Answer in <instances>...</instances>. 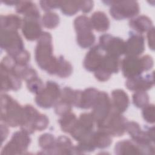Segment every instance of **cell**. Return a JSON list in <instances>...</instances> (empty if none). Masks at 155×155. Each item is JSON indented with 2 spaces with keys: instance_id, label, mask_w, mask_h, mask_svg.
<instances>
[{
  "instance_id": "cell-39",
  "label": "cell",
  "mask_w": 155,
  "mask_h": 155,
  "mask_svg": "<svg viewBox=\"0 0 155 155\" xmlns=\"http://www.w3.org/2000/svg\"><path fill=\"white\" fill-rule=\"evenodd\" d=\"M155 108L153 104H148L143 108L142 114L144 120L149 124L154 122Z\"/></svg>"
},
{
  "instance_id": "cell-40",
  "label": "cell",
  "mask_w": 155,
  "mask_h": 155,
  "mask_svg": "<svg viewBox=\"0 0 155 155\" xmlns=\"http://www.w3.org/2000/svg\"><path fill=\"white\" fill-rule=\"evenodd\" d=\"M12 58L16 64L25 65H28V63L30 61V54L27 50L24 49L21 52H20L19 53L16 54L15 56Z\"/></svg>"
},
{
  "instance_id": "cell-35",
  "label": "cell",
  "mask_w": 155,
  "mask_h": 155,
  "mask_svg": "<svg viewBox=\"0 0 155 155\" xmlns=\"http://www.w3.org/2000/svg\"><path fill=\"white\" fill-rule=\"evenodd\" d=\"M76 40L78 44L82 48L91 47L95 42L96 37L93 32L85 35H77Z\"/></svg>"
},
{
  "instance_id": "cell-38",
  "label": "cell",
  "mask_w": 155,
  "mask_h": 155,
  "mask_svg": "<svg viewBox=\"0 0 155 155\" xmlns=\"http://www.w3.org/2000/svg\"><path fill=\"white\" fill-rule=\"evenodd\" d=\"M71 105L60 99L54 105V109L56 114L60 116H62L66 113L71 112Z\"/></svg>"
},
{
  "instance_id": "cell-24",
  "label": "cell",
  "mask_w": 155,
  "mask_h": 155,
  "mask_svg": "<svg viewBox=\"0 0 155 155\" xmlns=\"http://www.w3.org/2000/svg\"><path fill=\"white\" fill-rule=\"evenodd\" d=\"M90 19L93 29L97 31L104 32L110 27L109 19L103 12L97 11L94 12Z\"/></svg>"
},
{
  "instance_id": "cell-28",
  "label": "cell",
  "mask_w": 155,
  "mask_h": 155,
  "mask_svg": "<svg viewBox=\"0 0 155 155\" xmlns=\"http://www.w3.org/2000/svg\"><path fill=\"white\" fill-rule=\"evenodd\" d=\"M93 139L96 148L99 149L108 148L112 143L111 136L105 130L100 128L93 132Z\"/></svg>"
},
{
  "instance_id": "cell-46",
  "label": "cell",
  "mask_w": 155,
  "mask_h": 155,
  "mask_svg": "<svg viewBox=\"0 0 155 155\" xmlns=\"http://www.w3.org/2000/svg\"><path fill=\"white\" fill-rule=\"evenodd\" d=\"M1 140L2 143L4 140L6 139L8 134V128L7 127V125H5V124L4 125L1 124Z\"/></svg>"
},
{
  "instance_id": "cell-11",
  "label": "cell",
  "mask_w": 155,
  "mask_h": 155,
  "mask_svg": "<svg viewBox=\"0 0 155 155\" xmlns=\"http://www.w3.org/2000/svg\"><path fill=\"white\" fill-rule=\"evenodd\" d=\"M92 108L91 113L98 126L106 119L112 110L111 101L108 94L105 91H99L98 97Z\"/></svg>"
},
{
  "instance_id": "cell-25",
  "label": "cell",
  "mask_w": 155,
  "mask_h": 155,
  "mask_svg": "<svg viewBox=\"0 0 155 155\" xmlns=\"http://www.w3.org/2000/svg\"><path fill=\"white\" fill-rule=\"evenodd\" d=\"M22 19L18 15L10 14L1 16V30H15L22 27Z\"/></svg>"
},
{
  "instance_id": "cell-34",
  "label": "cell",
  "mask_w": 155,
  "mask_h": 155,
  "mask_svg": "<svg viewBox=\"0 0 155 155\" xmlns=\"http://www.w3.org/2000/svg\"><path fill=\"white\" fill-rule=\"evenodd\" d=\"M42 23L44 27L48 29L56 28L59 24V16L54 12H47L42 17Z\"/></svg>"
},
{
  "instance_id": "cell-7",
  "label": "cell",
  "mask_w": 155,
  "mask_h": 155,
  "mask_svg": "<svg viewBox=\"0 0 155 155\" xmlns=\"http://www.w3.org/2000/svg\"><path fill=\"white\" fill-rule=\"evenodd\" d=\"M61 93L60 87L56 82L47 81L45 87L36 94V104L42 108H50L53 107L59 99Z\"/></svg>"
},
{
  "instance_id": "cell-15",
  "label": "cell",
  "mask_w": 155,
  "mask_h": 155,
  "mask_svg": "<svg viewBox=\"0 0 155 155\" xmlns=\"http://www.w3.org/2000/svg\"><path fill=\"white\" fill-rule=\"evenodd\" d=\"M145 50V38L140 33L131 31L127 41L125 42L124 54L127 56H138Z\"/></svg>"
},
{
  "instance_id": "cell-22",
  "label": "cell",
  "mask_w": 155,
  "mask_h": 155,
  "mask_svg": "<svg viewBox=\"0 0 155 155\" xmlns=\"http://www.w3.org/2000/svg\"><path fill=\"white\" fill-rule=\"evenodd\" d=\"M77 154L76 146H74L71 139L65 136H60L56 140L53 154Z\"/></svg>"
},
{
  "instance_id": "cell-26",
  "label": "cell",
  "mask_w": 155,
  "mask_h": 155,
  "mask_svg": "<svg viewBox=\"0 0 155 155\" xmlns=\"http://www.w3.org/2000/svg\"><path fill=\"white\" fill-rule=\"evenodd\" d=\"M18 13L23 14L24 16L40 17V12L35 3L30 1H19L16 5Z\"/></svg>"
},
{
  "instance_id": "cell-19",
  "label": "cell",
  "mask_w": 155,
  "mask_h": 155,
  "mask_svg": "<svg viewBox=\"0 0 155 155\" xmlns=\"http://www.w3.org/2000/svg\"><path fill=\"white\" fill-rule=\"evenodd\" d=\"M113 108L119 113L125 112L129 106V97L127 93L121 89H116L111 92Z\"/></svg>"
},
{
  "instance_id": "cell-6",
  "label": "cell",
  "mask_w": 155,
  "mask_h": 155,
  "mask_svg": "<svg viewBox=\"0 0 155 155\" xmlns=\"http://www.w3.org/2000/svg\"><path fill=\"white\" fill-rule=\"evenodd\" d=\"M102 2L111 5L110 15L116 20L133 18L139 13V5L136 1H105Z\"/></svg>"
},
{
  "instance_id": "cell-47",
  "label": "cell",
  "mask_w": 155,
  "mask_h": 155,
  "mask_svg": "<svg viewBox=\"0 0 155 155\" xmlns=\"http://www.w3.org/2000/svg\"><path fill=\"white\" fill-rule=\"evenodd\" d=\"M3 3L7 4L8 5H16L18 2H19V1H16V0H7V1H2Z\"/></svg>"
},
{
  "instance_id": "cell-30",
  "label": "cell",
  "mask_w": 155,
  "mask_h": 155,
  "mask_svg": "<svg viewBox=\"0 0 155 155\" xmlns=\"http://www.w3.org/2000/svg\"><path fill=\"white\" fill-rule=\"evenodd\" d=\"M77 121L78 119L75 114L69 112L61 116V118L58 120V122L63 132L70 134L74 128Z\"/></svg>"
},
{
  "instance_id": "cell-23",
  "label": "cell",
  "mask_w": 155,
  "mask_h": 155,
  "mask_svg": "<svg viewBox=\"0 0 155 155\" xmlns=\"http://www.w3.org/2000/svg\"><path fill=\"white\" fill-rule=\"evenodd\" d=\"M129 25L131 28L140 34L148 31L153 27L151 19L145 15H140L131 18L129 21Z\"/></svg>"
},
{
  "instance_id": "cell-3",
  "label": "cell",
  "mask_w": 155,
  "mask_h": 155,
  "mask_svg": "<svg viewBox=\"0 0 155 155\" xmlns=\"http://www.w3.org/2000/svg\"><path fill=\"white\" fill-rule=\"evenodd\" d=\"M23 114V107L10 96L1 95V120L7 126H20Z\"/></svg>"
},
{
  "instance_id": "cell-41",
  "label": "cell",
  "mask_w": 155,
  "mask_h": 155,
  "mask_svg": "<svg viewBox=\"0 0 155 155\" xmlns=\"http://www.w3.org/2000/svg\"><path fill=\"white\" fill-rule=\"evenodd\" d=\"M62 1H40L39 4L42 9L45 12H50L52 9L60 8Z\"/></svg>"
},
{
  "instance_id": "cell-31",
  "label": "cell",
  "mask_w": 155,
  "mask_h": 155,
  "mask_svg": "<svg viewBox=\"0 0 155 155\" xmlns=\"http://www.w3.org/2000/svg\"><path fill=\"white\" fill-rule=\"evenodd\" d=\"M72 72L73 67L71 64L67 61L63 56H60L57 58L56 75L62 78H65L70 76Z\"/></svg>"
},
{
  "instance_id": "cell-2",
  "label": "cell",
  "mask_w": 155,
  "mask_h": 155,
  "mask_svg": "<svg viewBox=\"0 0 155 155\" xmlns=\"http://www.w3.org/2000/svg\"><path fill=\"white\" fill-rule=\"evenodd\" d=\"M126 131L131 139L142 148L143 154H154V127H145L142 129L136 122H127Z\"/></svg>"
},
{
  "instance_id": "cell-44",
  "label": "cell",
  "mask_w": 155,
  "mask_h": 155,
  "mask_svg": "<svg viewBox=\"0 0 155 155\" xmlns=\"http://www.w3.org/2000/svg\"><path fill=\"white\" fill-rule=\"evenodd\" d=\"M94 2L93 1H81L80 9L84 13H89L93 8Z\"/></svg>"
},
{
  "instance_id": "cell-10",
  "label": "cell",
  "mask_w": 155,
  "mask_h": 155,
  "mask_svg": "<svg viewBox=\"0 0 155 155\" xmlns=\"http://www.w3.org/2000/svg\"><path fill=\"white\" fill-rule=\"evenodd\" d=\"M31 142L29 134L21 130L15 132L9 142L4 147L1 154H19L27 150Z\"/></svg>"
},
{
  "instance_id": "cell-12",
  "label": "cell",
  "mask_w": 155,
  "mask_h": 155,
  "mask_svg": "<svg viewBox=\"0 0 155 155\" xmlns=\"http://www.w3.org/2000/svg\"><path fill=\"white\" fill-rule=\"evenodd\" d=\"M94 122L91 113L81 114L74 128L70 133L71 136L78 142L88 137L93 132Z\"/></svg>"
},
{
  "instance_id": "cell-45",
  "label": "cell",
  "mask_w": 155,
  "mask_h": 155,
  "mask_svg": "<svg viewBox=\"0 0 155 155\" xmlns=\"http://www.w3.org/2000/svg\"><path fill=\"white\" fill-rule=\"evenodd\" d=\"M148 43L150 49L152 50H154V27H152L148 31L147 34Z\"/></svg>"
},
{
  "instance_id": "cell-20",
  "label": "cell",
  "mask_w": 155,
  "mask_h": 155,
  "mask_svg": "<svg viewBox=\"0 0 155 155\" xmlns=\"http://www.w3.org/2000/svg\"><path fill=\"white\" fill-rule=\"evenodd\" d=\"M99 91L93 87H90L81 91L77 108L88 109L94 105L99 95Z\"/></svg>"
},
{
  "instance_id": "cell-13",
  "label": "cell",
  "mask_w": 155,
  "mask_h": 155,
  "mask_svg": "<svg viewBox=\"0 0 155 155\" xmlns=\"http://www.w3.org/2000/svg\"><path fill=\"white\" fill-rule=\"evenodd\" d=\"M99 45L106 54L117 58L124 54L125 41L120 38L104 34L99 37Z\"/></svg>"
},
{
  "instance_id": "cell-32",
  "label": "cell",
  "mask_w": 155,
  "mask_h": 155,
  "mask_svg": "<svg viewBox=\"0 0 155 155\" xmlns=\"http://www.w3.org/2000/svg\"><path fill=\"white\" fill-rule=\"evenodd\" d=\"M38 143L39 147L44 151V153L53 154L56 143V139L53 134L50 133L42 134L38 139Z\"/></svg>"
},
{
  "instance_id": "cell-36",
  "label": "cell",
  "mask_w": 155,
  "mask_h": 155,
  "mask_svg": "<svg viewBox=\"0 0 155 155\" xmlns=\"http://www.w3.org/2000/svg\"><path fill=\"white\" fill-rule=\"evenodd\" d=\"M133 102L139 108H143L149 102V96L145 91H136L133 94Z\"/></svg>"
},
{
  "instance_id": "cell-9",
  "label": "cell",
  "mask_w": 155,
  "mask_h": 155,
  "mask_svg": "<svg viewBox=\"0 0 155 155\" xmlns=\"http://www.w3.org/2000/svg\"><path fill=\"white\" fill-rule=\"evenodd\" d=\"M1 47L14 57L24 50L23 41L18 31L1 30Z\"/></svg>"
},
{
  "instance_id": "cell-37",
  "label": "cell",
  "mask_w": 155,
  "mask_h": 155,
  "mask_svg": "<svg viewBox=\"0 0 155 155\" xmlns=\"http://www.w3.org/2000/svg\"><path fill=\"white\" fill-rule=\"evenodd\" d=\"M27 87L30 92L37 94L44 88V86L42 81L36 76L27 81Z\"/></svg>"
},
{
  "instance_id": "cell-29",
  "label": "cell",
  "mask_w": 155,
  "mask_h": 155,
  "mask_svg": "<svg viewBox=\"0 0 155 155\" xmlns=\"http://www.w3.org/2000/svg\"><path fill=\"white\" fill-rule=\"evenodd\" d=\"M73 24L77 35H85L92 32L93 27L90 19L85 15H80L76 17Z\"/></svg>"
},
{
  "instance_id": "cell-17",
  "label": "cell",
  "mask_w": 155,
  "mask_h": 155,
  "mask_svg": "<svg viewBox=\"0 0 155 155\" xmlns=\"http://www.w3.org/2000/svg\"><path fill=\"white\" fill-rule=\"evenodd\" d=\"M40 113L32 105H26L23 107V114L21 130L28 134H33L35 130V123Z\"/></svg>"
},
{
  "instance_id": "cell-18",
  "label": "cell",
  "mask_w": 155,
  "mask_h": 155,
  "mask_svg": "<svg viewBox=\"0 0 155 155\" xmlns=\"http://www.w3.org/2000/svg\"><path fill=\"white\" fill-rule=\"evenodd\" d=\"M105 53L99 45L91 47L87 53L83 62L85 69L88 71H95L102 63V59Z\"/></svg>"
},
{
  "instance_id": "cell-14",
  "label": "cell",
  "mask_w": 155,
  "mask_h": 155,
  "mask_svg": "<svg viewBox=\"0 0 155 155\" xmlns=\"http://www.w3.org/2000/svg\"><path fill=\"white\" fill-rule=\"evenodd\" d=\"M21 28L22 33L25 39L30 41L38 39L43 32L40 17L24 16Z\"/></svg>"
},
{
  "instance_id": "cell-33",
  "label": "cell",
  "mask_w": 155,
  "mask_h": 155,
  "mask_svg": "<svg viewBox=\"0 0 155 155\" xmlns=\"http://www.w3.org/2000/svg\"><path fill=\"white\" fill-rule=\"evenodd\" d=\"M81 1H62L61 12L66 16L75 15L80 9Z\"/></svg>"
},
{
  "instance_id": "cell-43",
  "label": "cell",
  "mask_w": 155,
  "mask_h": 155,
  "mask_svg": "<svg viewBox=\"0 0 155 155\" xmlns=\"http://www.w3.org/2000/svg\"><path fill=\"white\" fill-rule=\"evenodd\" d=\"M111 75V74L110 73L101 68H98L94 71V76L96 79L101 82H105L108 81L110 78Z\"/></svg>"
},
{
  "instance_id": "cell-16",
  "label": "cell",
  "mask_w": 155,
  "mask_h": 155,
  "mask_svg": "<svg viewBox=\"0 0 155 155\" xmlns=\"http://www.w3.org/2000/svg\"><path fill=\"white\" fill-rule=\"evenodd\" d=\"M154 71L143 76L128 78L125 82L127 89L134 91H146L151 89L154 84Z\"/></svg>"
},
{
  "instance_id": "cell-42",
  "label": "cell",
  "mask_w": 155,
  "mask_h": 155,
  "mask_svg": "<svg viewBox=\"0 0 155 155\" xmlns=\"http://www.w3.org/2000/svg\"><path fill=\"white\" fill-rule=\"evenodd\" d=\"M48 123L49 120L47 116L45 114L40 113L35 123V130L41 131L47 128Z\"/></svg>"
},
{
  "instance_id": "cell-27",
  "label": "cell",
  "mask_w": 155,
  "mask_h": 155,
  "mask_svg": "<svg viewBox=\"0 0 155 155\" xmlns=\"http://www.w3.org/2000/svg\"><path fill=\"white\" fill-rule=\"evenodd\" d=\"M120 64V61L119 58L105 53L99 68L102 69L111 74L112 73H117L119 71Z\"/></svg>"
},
{
  "instance_id": "cell-5",
  "label": "cell",
  "mask_w": 155,
  "mask_h": 155,
  "mask_svg": "<svg viewBox=\"0 0 155 155\" xmlns=\"http://www.w3.org/2000/svg\"><path fill=\"white\" fill-rule=\"evenodd\" d=\"M14 59L10 56H4L1 62V91H17L21 87V79L14 72Z\"/></svg>"
},
{
  "instance_id": "cell-21",
  "label": "cell",
  "mask_w": 155,
  "mask_h": 155,
  "mask_svg": "<svg viewBox=\"0 0 155 155\" xmlns=\"http://www.w3.org/2000/svg\"><path fill=\"white\" fill-rule=\"evenodd\" d=\"M116 154H143L141 147L133 140H122L114 147Z\"/></svg>"
},
{
  "instance_id": "cell-1",
  "label": "cell",
  "mask_w": 155,
  "mask_h": 155,
  "mask_svg": "<svg viewBox=\"0 0 155 155\" xmlns=\"http://www.w3.org/2000/svg\"><path fill=\"white\" fill-rule=\"evenodd\" d=\"M52 36L50 33L43 31L38 39L35 53V60L39 67L48 74L56 73L57 58L53 56Z\"/></svg>"
},
{
  "instance_id": "cell-8",
  "label": "cell",
  "mask_w": 155,
  "mask_h": 155,
  "mask_svg": "<svg viewBox=\"0 0 155 155\" xmlns=\"http://www.w3.org/2000/svg\"><path fill=\"white\" fill-rule=\"evenodd\" d=\"M127 119L114 110L112 107V110L106 119L99 125L97 128L103 129L109 133L111 136H122L126 131Z\"/></svg>"
},
{
  "instance_id": "cell-4",
  "label": "cell",
  "mask_w": 155,
  "mask_h": 155,
  "mask_svg": "<svg viewBox=\"0 0 155 155\" xmlns=\"http://www.w3.org/2000/svg\"><path fill=\"white\" fill-rule=\"evenodd\" d=\"M120 67L123 75L131 78L140 75L143 71H148L153 67V59L149 55L138 56H126L121 61Z\"/></svg>"
}]
</instances>
